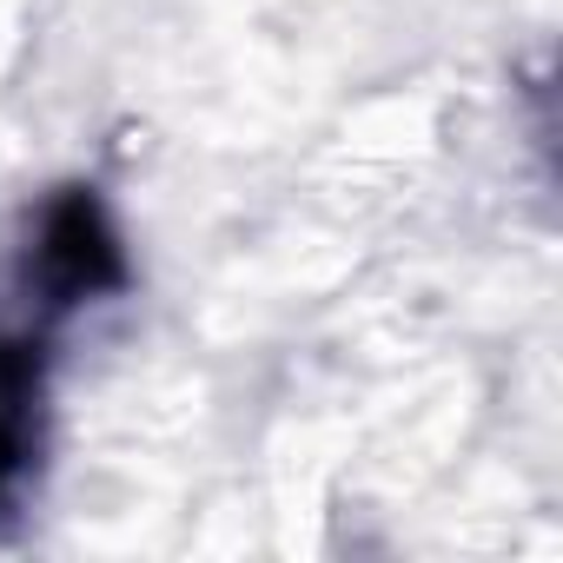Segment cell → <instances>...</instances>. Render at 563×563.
Returning <instances> with one entry per match:
<instances>
[{
	"mask_svg": "<svg viewBox=\"0 0 563 563\" xmlns=\"http://www.w3.org/2000/svg\"><path fill=\"white\" fill-rule=\"evenodd\" d=\"M27 431H34V365L21 345H0V490L27 457Z\"/></svg>",
	"mask_w": 563,
	"mask_h": 563,
	"instance_id": "1",
	"label": "cell"
}]
</instances>
